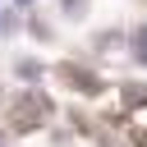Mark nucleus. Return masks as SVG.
<instances>
[{
    "mask_svg": "<svg viewBox=\"0 0 147 147\" xmlns=\"http://www.w3.org/2000/svg\"><path fill=\"white\" fill-rule=\"evenodd\" d=\"M138 41H142V46H138V60H147V32H142Z\"/></svg>",
    "mask_w": 147,
    "mask_h": 147,
    "instance_id": "obj_1",
    "label": "nucleus"
},
{
    "mask_svg": "<svg viewBox=\"0 0 147 147\" xmlns=\"http://www.w3.org/2000/svg\"><path fill=\"white\" fill-rule=\"evenodd\" d=\"M0 147H5V138H0Z\"/></svg>",
    "mask_w": 147,
    "mask_h": 147,
    "instance_id": "obj_3",
    "label": "nucleus"
},
{
    "mask_svg": "<svg viewBox=\"0 0 147 147\" xmlns=\"http://www.w3.org/2000/svg\"><path fill=\"white\" fill-rule=\"evenodd\" d=\"M18 5H28V0H18Z\"/></svg>",
    "mask_w": 147,
    "mask_h": 147,
    "instance_id": "obj_2",
    "label": "nucleus"
}]
</instances>
